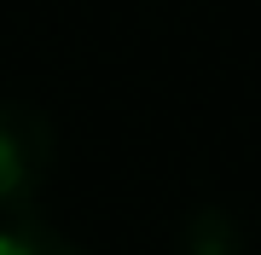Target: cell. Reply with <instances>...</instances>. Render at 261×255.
Wrapping results in <instances>:
<instances>
[{"label": "cell", "instance_id": "obj_1", "mask_svg": "<svg viewBox=\"0 0 261 255\" xmlns=\"http://www.w3.org/2000/svg\"><path fill=\"white\" fill-rule=\"evenodd\" d=\"M58 162V133L41 104L0 99V220L29 215L41 203Z\"/></svg>", "mask_w": 261, "mask_h": 255}, {"label": "cell", "instance_id": "obj_2", "mask_svg": "<svg viewBox=\"0 0 261 255\" xmlns=\"http://www.w3.org/2000/svg\"><path fill=\"white\" fill-rule=\"evenodd\" d=\"M180 255H244V226L226 209H197L186 220V244Z\"/></svg>", "mask_w": 261, "mask_h": 255}, {"label": "cell", "instance_id": "obj_3", "mask_svg": "<svg viewBox=\"0 0 261 255\" xmlns=\"http://www.w3.org/2000/svg\"><path fill=\"white\" fill-rule=\"evenodd\" d=\"M0 255H87V249L70 244L64 232L41 226L35 215H12V220H0Z\"/></svg>", "mask_w": 261, "mask_h": 255}]
</instances>
